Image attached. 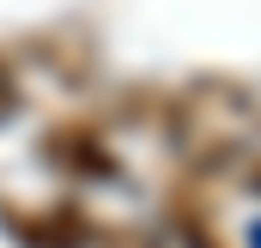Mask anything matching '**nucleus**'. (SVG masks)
I'll use <instances>...</instances> for the list:
<instances>
[{
	"label": "nucleus",
	"instance_id": "1",
	"mask_svg": "<svg viewBox=\"0 0 261 248\" xmlns=\"http://www.w3.org/2000/svg\"><path fill=\"white\" fill-rule=\"evenodd\" d=\"M12 109V79H6V67H0V115Z\"/></svg>",
	"mask_w": 261,
	"mask_h": 248
},
{
	"label": "nucleus",
	"instance_id": "2",
	"mask_svg": "<svg viewBox=\"0 0 261 248\" xmlns=\"http://www.w3.org/2000/svg\"><path fill=\"white\" fill-rule=\"evenodd\" d=\"M255 182H261V176H255Z\"/></svg>",
	"mask_w": 261,
	"mask_h": 248
}]
</instances>
